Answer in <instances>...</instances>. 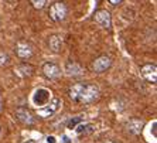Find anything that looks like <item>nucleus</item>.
I'll return each instance as SVG.
<instances>
[{
	"mask_svg": "<svg viewBox=\"0 0 157 143\" xmlns=\"http://www.w3.org/2000/svg\"><path fill=\"white\" fill-rule=\"evenodd\" d=\"M16 116H17V119H19L21 123L27 125V126H31V125L35 123V119L33 118L31 112L28 111L27 108H19L16 111Z\"/></svg>",
	"mask_w": 157,
	"mask_h": 143,
	"instance_id": "obj_7",
	"label": "nucleus"
},
{
	"mask_svg": "<svg viewBox=\"0 0 157 143\" xmlns=\"http://www.w3.org/2000/svg\"><path fill=\"white\" fill-rule=\"evenodd\" d=\"M68 95L74 102L78 104H91L96 101L99 97V88L95 84H86V82H78L74 84L68 89Z\"/></svg>",
	"mask_w": 157,
	"mask_h": 143,
	"instance_id": "obj_1",
	"label": "nucleus"
},
{
	"mask_svg": "<svg viewBox=\"0 0 157 143\" xmlns=\"http://www.w3.org/2000/svg\"><path fill=\"white\" fill-rule=\"evenodd\" d=\"M109 1H111V4H113V6H116V4H119V3H120L122 0H109Z\"/></svg>",
	"mask_w": 157,
	"mask_h": 143,
	"instance_id": "obj_19",
	"label": "nucleus"
},
{
	"mask_svg": "<svg viewBox=\"0 0 157 143\" xmlns=\"http://www.w3.org/2000/svg\"><path fill=\"white\" fill-rule=\"evenodd\" d=\"M48 44H50V48H51L52 51L58 52L61 51V47H62V38L59 37V36H51L50 40H48Z\"/></svg>",
	"mask_w": 157,
	"mask_h": 143,
	"instance_id": "obj_12",
	"label": "nucleus"
},
{
	"mask_svg": "<svg viewBox=\"0 0 157 143\" xmlns=\"http://www.w3.org/2000/svg\"><path fill=\"white\" fill-rule=\"evenodd\" d=\"M81 120H82V116H77V118H74V119H71V120L68 122V128H69V129L75 128V126H77Z\"/></svg>",
	"mask_w": 157,
	"mask_h": 143,
	"instance_id": "obj_16",
	"label": "nucleus"
},
{
	"mask_svg": "<svg viewBox=\"0 0 157 143\" xmlns=\"http://www.w3.org/2000/svg\"><path fill=\"white\" fill-rule=\"evenodd\" d=\"M16 54L23 60L30 58V57L33 55V48H31V46H30L28 43L20 41V43H17V46H16Z\"/></svg>",
	"mask_w": 157,
	"mask_h": 143,
	"instance_id": "obj_9",
	"label": "nucleus"
},
{
	"mask_svg": "<svg viewBox=\"0 0 157 143\" xmlns=\"http://www.w3.org/2000/svg\"><path fill=\"white\" fill-rule=\"evenodd\" d=\"M47 142H48V143H55V137H54V136H48V137H47Z\"/></svg>",
	"mask_w": 157,
	"mask_h": 143,
	"instance_id": "obj_18",
	"label": "nucleus"
},
{
	"mask_svg": "<svg viewBox=\"0 0 157 143\" xmlns=\"http://www.w3.org/2000/svg\"><path fill=\"white\" fill-rule=\"evenodd\" d=\"M105 143H113V142H105Z\"/></svg>",
	"mask_w": 157,
	"mask_h": 143,
	"instance_id": "obj_21",
	"label": "nucleus"
},
{
	"mask_svg": "<svg viewBox=\"0 0 157 143\" xmlns=\"http://www.w3.org/2000/svg\"><path fill=\"white\" fill-rule=\"evenodd\" d=\"M62 139H64V142H65V143H68V142H69V140H68V137H67V136H64Z\"/></svg>",
	"mask_w": 157,
	"mask_h": 143,
	"instance_id": "obj_20",
	"label": "nucleus"
},
{
	"mask_svg": "<svg viewBox=\"0 0 157 143\" xmlns=\"http://www.w3.org/2000/svg\"><path fill=\"white\" fill-rule=\"evenodd\" d=\"M84 70H82V67L78 65L77 62H68L67 64V74L68 75H79V74H82Z\"/></svg>",
	"mask_w": 157,
	"mask_h": 143,
	"instance_id": "obj_14",
	"label": "nucleus"
},
{
	"mask_svg": "<svg viewBox=\"0 0 157 143\" xmlns=\"http://www.w3.org/2000/svg\"><path fill=\"white\" fill-rule=\"evenodd\" d=\"M59 105H61V101H59L58 98H54L50 104H47L46 108H40L38 111H37V113L43 118H48V116H51L52 113H55V112L58 111Z\"/></svg>",
	"mask_w": 157,
	"mask_h": 143,
	"instance_id": "obj_5",
	"label": "nucleus"
},
{
	"mask_svg": "<svg viewBox=\"0 0 157 143\" xmlns=\"http://www.w3.org/2000/svg\"><path fill=\"white\" fill-rule=\"evenodd\" d=\"M43 72L46 75V78L48 79H57L61 75V70L57 64L54 62H47V64L43 65Z\"/></svg>",
	"mask_w": 157,
	"mask_h": 143,
	"instance_id": "obj_8",
	"label": "nucleus"
},
{
	"mask_svg": "<svg viewBox=\"0 0 157 143\" xmlns=\"http://www.w3.org/2000/svg\"><path fill=\"white\" fill-rule=\"evenodd\" d=\"M67 13H68V9H67L65 3L64 1H55L50 7L48 16L52 21H62L67 17Z\"/></svg>",
	"mask_w": 157,
	"mask_h": 143,
	"instance_id": "obj_2",
	"label": "nucleus"
},
{
	"mask_svg": "<svg viewBox=\"0 0 157 143\" xmlns=\"http://www.w3.org/2000/svg\"><path fill=\"white\" fill-rule=\"evenodd\" d=\"M30 1H31V4H33L34 9H37V10H41L47 3V0H30Z\"/></svg>",
	"mask_w": 157,
	"mask_h": 143,
	"instance_id": "obj_15",
	"label": "nucleus"
},
{
	"mask_svg": "<svg viewBox=\"0 0 157 143\" xmlns=\"http://www.w3.org/2000/svg\"><path fill=\"white\" fill-rule=\"evenodd\" d=\"M33 71H34V68L31 67L30 64H20L17 68H16V72L19 74L20 77H30L31 74H33Z\"/></svg>",
	"mask_w": 157,
	"mask_h": 143,
	"instance_id": "obj_13",
	"label": "nucleus"
},
{
	"mask_svg": "<svg viewBox=\"0 0 157 143\" xmlns=\"http://www.w3.org/2000/svg\"><path fill=\"white\" fill-rule=\"evenodd\" d=\"M50 92L47 91V89H38V91L35 92V97H34V102L35 105H44L47 104V101L50 99Z\"/></svg>",
	"mask_w": 157,
	"mask_h": 143,
	"instance_id": "obj_11",
	"label": "nucleus"
},
{
	"mask_svg": "<svg viewBox=\"0 0 157 143\" xmlns=\"http://www.w3.org/2000/svg\"><path fill=\"white\" fill-rule=\"evenodd\" d=\"M142 77H143L146 81H149V82H156L157 81V67L154 64H146L142 67Z\"/></svg>",
	"mask_w": 157,
	"mask_h": 143,
	"instance_id": "obj_6",
	"label": "nucleus"
},
{
	"mask_svg": "<svg viewBox=\"0 0 157 143\" xmlns=\"http://www.w3.org/2000/svg\"><path fill=\"white\" fill-rule=\"evenodd\" d=\"M9 62V55L4 54V52L0 51V67H3V65H6Z\"/></svg>",
	"mask_w": 157,
	"mask_h": 143,
	"instance_id": "obj_17",
	"label": "nucleus"
},
{
	"mask_svg": "<svg viewBox=\"0 0 157 143\" xmlns=\"http://www.w3.org/2000/svg\"><path fill=\"white\" fill-rule=\"evenodd\" d=\"M111 64H112V61H111L109 57H106V55H101V57H98V58L92 62L91 70L93 72H103V71H106V70L111 67Z\"/></svg>",
	"mask_w": 157,
	"mask_h": 143,
	"instance_id": "obj_4",
	"label": "nucleus"
},
{
	"mask_svg": "<svg viewBox=\"0 0 157 143\" xmlns=\"http://www.w3.org/2000/svg\"><path fill=\"white\" fill-rule=\"evenodd\" d=\"M93 20H95L101 27H103V28H109L111 24H112L111 13H109L108 10H103V9H101V10H96V12H95V14H93Z\"/></svg>",
	"mask_w": 157,
	"mask_h": 143,
	"instance_id": "obj_3",
	"label": "nucleus"
},
{
	"mask_svg": "<svg viewBox=\"0 0 157 143\" xmlns=\"http://www.w3.org/2000/svg\"><path fill=\"white\" fill-rule=\"evenodd\" d=\"M143 120H140V119H136V118H133V119H130L129 122H127V130L130 132V133H133V135H139L140 132H142V129H143Z\"/></svg>",
	"mask_w": 157,
	"mask_h": 143,
	"instance_id": "obj_10",
	"label": "nucleus"
}]
</instances>
